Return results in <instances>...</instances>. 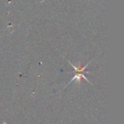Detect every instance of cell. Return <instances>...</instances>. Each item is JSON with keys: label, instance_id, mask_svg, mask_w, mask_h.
<instances>
[{"label": "cell", "instance_id": "6da1fadb", "mask_svg": "<svg viewBox=\"0 0 124 124\" xmlns=\"http://www.w3.org/2000/svg\"><path fill=\"white\" fill-rule=\"evenodd\" d=\"M68 62H69V63L70 64V65L72 66V68H74L75 72H76V75L74 76V77L70 80V81L68 84H70L73 81H74V80H76L77 82L78 83V84H80L82 78H84V79L86 80L89 84H91V82L89 81V80H88V79L85 77V75H84L85 73H89V71H85V69L87 68V66H88V65L89 64V62L86 65H85L84 67H81V62H79L78 67H76V66H74L70 61H68Z\"/></svg>", "mask_w": 124, "mask_h": 124}]
</instances>
